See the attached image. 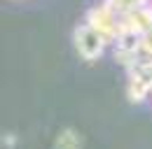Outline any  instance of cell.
<instances>
[{"mask_svg":"<svg viewBox=\"0 0 152 149\" xmlns=\"http://www.w3.org/2000/svg\"><path fill=\"white\" fill-rule=\"evenodd\" d=\"M73 44H75L77 54L82 56L84 61H98L103 56V51H105L108 37H103L94 26H89L84 21V23H80L73 30Z\"/></svg>","mask_w":152,"mask_h":149,"instance_id":"6da1fadb","label":"cell"},{"mask_svg":"<svg viewBox=\"0 0 152 149\" xmlns=\"http://www.w3.org/2000/svg\"><path fill=\"white\" fill-rule=\"evenodd\" d=\"M84 140L75 128H63L54 140V149H82Z\"/></svg>","mask_w":152,"mask_h":149,"instance_id":"3957f363","label":"cell"},{"mask_svg":"<svg viewBox=\"0 0 152 149\" xmlns=\"http://www.w3.org/2000/svg\"><path fill=\"white\" fill-rule=\"evenodd\" d=\"M2 142H5V147H12V145L17 142V137H12L10 133H5V137H2Z\"/></svg>","mask_w":152,"mask_h":149,"instance_id":"277c9868","label":"cell"},{"mask_svg":"<svg viewBox=\"0 0 152 149\" xmlns=\"http://www.w3.org/2000/svg\"><path fill=\"white\" fill-rule=\"evenodd\" d=\"M87 23L94 26L103 37H108V42H115L119 37V33H122V17L115 12L108 2L91 7L89 14H87Z\"/></svg>","mask_w":152,"mask_h":149,"instance_id":"7a4b0ae2","label":"cell"}]
</instances>
